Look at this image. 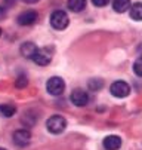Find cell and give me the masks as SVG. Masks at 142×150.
I'll return each instance as SVG.
<instances>
[{"mask_svg": "<svg viewBox=\"0 0 142 150\" xmlns=\"http://www.w3.org/2000/svg\"><path fill=\"white\" fill-rule=\"evenodd\" d=\"M37 18H38V15L36 11H25L18 16V24L19 25H33L37 21Z\"/></svg>", "mask_w": 142, "mask_h": 150, "instance_id": "obj_8", "label": "cell"}, {"mask_svg": "<svg viewBox=\"0 0 142 150\" xmlns=\"http://www.w3.org/2000/svg\"><path fill=\"white\" fill-rule=\"evenodd\" d=\"M87 86L90 91H99L101 88L104 86V80L102 79H99V77H93L87 82Z\"/></svg>", "mask_w": 142, "mask_h": 150, "instance_id": "obj_14", "label": "cell"}, {"mask_svg": "<svg viewBox=\"0 0 142 150\" xmlns=\"http://www.w3.org/2000/svg\"><path fill=\"white\" fill-rule=\"evenodd\" d=\"M104 147L107 150H118L121 147V138L117 135H108L104 138Z\"/></svg>", "mask_w": 142, "mask_h": 150, "instance_id": "obj_9", "label": "cell"}, {"mask_svg": "<svg viewBox=\"0 0 142 150\" xmlns=\"http://www.w3.org/2000/svg\"><path fill=\"white\" fill-rule=\"evenodd\" d=\"M0 150H6V149H2V147H0Z\"/></svg>", "mask_w": 142, "mask_h": 150, "instance_id": "obj_20", "label": "cell"}, {"mask_svg": "<svg viewBox=\"0 0 142 150\" xmlns=\"http://www.w3.org/2000/svg\"><path fill=\"white\" fill-rule=\"evenodd\" d=\"M24 86H27V77L21 76L16 80V88H24Z\"/></svg>", "mask_w": 142, "mask_h": 150, "instance_id": "obj_17", "label": "cell"}, {"mask_svg": "<svg viewBox=\"0 0 142 150\" xmlns=\"http://www.w3.org/2000/svg\"><path fill=\"white\" fill-rule=\"evenodd\" d=\"M64 89H65V82L61 79V77H58V76L50 77L48 80V83H46V91L50 95H53V97L61 95V94L64 92Z\"/></svg>", "mask_w": 142, "mask_h": 150, "instance_id": "obj_3", "label": "cell"}, {"mask_svg": "<svg viewBox=\"0 0 142 150\" xmlns=\"http://www.w3.org/2000/svg\"><path fill=\"white\" fill-rule=\"evenodd\" d=\"M3 16H5V9H3L2 6H0V19H2Z\"/></svg>", "mask_w": 142, "mask_h": 150, "instance_id": "obj_19", "label": "cell"}, {"mask_svg": "<svg viewBox=\"0 0 142 150\" xmlns=\"http://www.w3.org/2000/svg\"><path fill=\"white\" fill-rule=\"evenodd\" d=\"M130 18L135 21H142V3H135L129 8Z\"/></svg>", "mask_w": 142, "mask_h": 150, "instance_id": "obj_13", "label": "cell"}, {"mask_svg": "<svg viewBox=\"0 0 142 150\" xmlns=\"http://www.w3.org/2000/svg\"><path fill=\"white\" fill-rule=\"evenodd\" d=\"M15 107H12V105H0V115L2 116H5V117H10V116H13L15 115Z\"/></svg>", "mask_w": 142, "mask_h": 150, "instance_id": "obj_15", "label": "cell"}, {"mask_svg": "<svg viewBox=\"0 0 142 150\" xmlns=\"http://www.w3.org/2000/svg\"><path fill=\"white\" fill-rule=\"evenodd\" d=\"M46 128H48V131L50 134H62L65 131V128H67V120L64 116H61V115H53L48 119L46 122Z\"/></svg>", "mask_w": 142, "mask_h": 150, "instance_id": "obj_1", "label": "cell"}, {"mask_svg": "<svg viewBox=\"0 0 142 150\" xmlns=\"http://www.w3.org/2000/svg\"><path fill=\"white\" fill-rule=\"evenodd\" d=\"M30 140H31V134H30V131H27V129H18V131H15V134H13V143H15L16 146H19V147L28 146Z\"/></svg>", "mask_w": 142, "mask_h": 150, "instance_id": "obj_7", "label": "cell"}, {"mask_svg": "<svg viewBox=\"0 0 142 150\" xmlns=\"http://www.w3.org/2000/svg\"><path fill=\"white\" fill-rule=\"evenodd\" d=\"M110 91H111V94L115 98H126L129 95V92H130V86H129V83L125 82V80H115L111 85Z\"/></svg>", "mask_w": 142, "mask_h": 150, "instance_id": "obj_4", "label": "cell"}, {"mask_svg": "<svg viewBox=\"0 0 142 150\" xmlns=\"http://www.w3.org/2000/svg\"><path fill=\"white\" fill-rule=\"evenodd\" d=\"M36 51H37V46L33 43V42H25V43L21 45V54L25 58H33Z\"/></svg>", "mask_w": 142, "mask_h": 150, "instance_id": "obj_10", "label": "cell"}, {"mask_svg": "<svg viewBox=\"0 0 142 150\" xmlns=\"http://www.w3.org/2000/svg\"><path fill=\"white\" fill-rule=\"evenodd\" d=\"M70 24V18L64 11H55L50 15V25L52 28L61 31V30H65Z\"/></svg>", "mask_w": 142, "mask_h": 150, "instance_id": "obj_2", "label": "cell"}, {"mask_svg": "<svg viewBox=\"0 0 142 150\" xmlns=\"http://www.w3.org/2000/svg\"><path fill=\"white\" fill-rule=\"evenodd\" d=\"M31 59L38 66H48L52 59V51H49V48H40L34 52Z\"/></svg>", "mask_w": 142, "mask_h": 150, "instance_id": "obj_5", "label": "cell"}, {"mask_svg": "<svg viewBox=\"0 0 142 150\" xmlns=\"http://www.w3.org/2000/svg\"><path fill=\"white\" fill-rule=\"evenodd\" d=\"M133 71H135V74H136L138 77H142V57L135 61V64H133Z\"/></svg>", "mask_w": 142, "mask_h": 150, "instance_id": "obj_16", "label": "cell"}, {"mask_svg": "<svg viewBox=\"0 0 142 150\" xmlns=\"http://www.w3.org/2000/svg\"><path fill=\"white\" fill-rule=\"evenodd\" d=\"M108 2H110V0H92V3H93L95 6H98V8H104V6H107Z\"/></svg>", "mask_w": 142, "mask_h": 150, "instance_id": "obj_18", "label": "cell"}, {"mask_svg": "<svg viewBox=\"0 0 142 150\" xmlns=\"http://www.w3.org/2000/svg\"><path fill=\"white\" fill-rule=\"evenodd\" d=\"M70 100H71V103H73L74 105L83 107V105H86V104L89 103V95H87V92H85L83 89L77 88V89H74V91L71 92Z\"/></svg>", "mask_w": 142, "mask_h": 150, "instance_id": "obj_6", "label": "cell"}, {"mask_svg": "<svg viewBox=\"0 0 142 150\" xmlns=\"http://www.w3.org/2000/svg\"><path fill=\"white\" fill-rule=\"evenodd\" d=\"M67 6L71 12H82L86 8V0H68Z\"/></svg>", "mask_w": 142, "mask_h": 150, "instance_id": "obj_11", "label": "cell"}, {"mask_svg": "<svg viewBox=\"0 0 142 150\" xmlns=\"http://www.w3.org/2000/svg\"><path fill=\"white\" fill-rule=\"evenodd\" d=\"M130 8V0H113V9L115 12H126Z\"/></svg>", "mask_w": 142, "mask_h": 150, "instance_id": "obj_12", "label": "cell"}, {"mask_svg": "<svg viewBox=\"0 0 142 150\" xmlns=\"http://www.w3.org/2000/svg\"><path fill=\"white\" fill-rule=\"evenodd\" d=\"M0 36H2V30H0Z\"/></svg>", "mask_w": 142, "mask_h": 150, "instance_id": "obj_21", "label": "cell"}]
</instances>
